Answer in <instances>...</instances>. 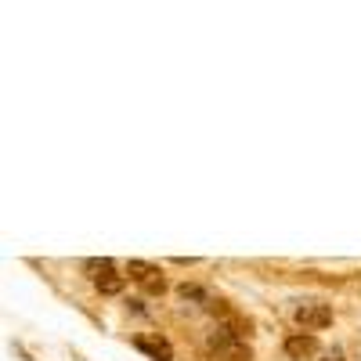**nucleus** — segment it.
<instances>
[{
	"label": "nucleus",
	"mask_w": 361,
	"mask_h": 361,
	"mask_svg": "<svg viewBox=\"0 0 361 361\" xmlns=\"http://www.w3.org/2000/svg\"><path fill=\"white\" fill-rule=\"evenodd\" d=\"M206 347H210V354H217L221 361H249V358H253V354H249V343L242 336L228 333V329H221V325L210 333Z\"/></svg>",
	"instance_id": "f257e3e1"
},
{
	"label": "nucleus",
	"mask_w": 361,
	"mask_h": 361,
	"mask_svg": "<svg viewBox=\"0 0 361 361\" xmlns=\"http://www.w3.org/2000/svg\"><path fill=\"white\" fill-rule=\"evenodd\" d=\"M293 318H296V325H300L304 333H318V329L333 325V311H329L325 304H300Z\"/></svg>",
	"instance_id": "f03ea898"
},
{
	"label": "nucleus",
	"mask_w": 361,
	"mask_h": 361,
	"mask_svg": "<svg viewBox=\"0 0 361 361\" xmlns=\"http://www.w3.org/2000/svg\"><path fill=\"white\" fill-rule=\"evenodd\" d=\"M127 275L134 278V282H141L148 293H163L166 289V278H163V271L155 268V264H145V260H130L127 264Z\"/></svg>",
	"instance_id": "7ed1b4c3"
},
{
	"label": "nucleus",
	"mask_w": 361,
	"mask_h": 361,
	"mask_svg": "<svg viewBox=\"0 0 361 361\" xmlns=\"http://www.w3.org/2000/svg\"><path fill=\"white\" fill-rule=\"evenodd\" d=\"M213 315H217V325L228 329V333H235V336H242V340L249 336V329H253V325H249V318H242L239 311L228 307V304H221V300L213 304Z\"/></svg>",
	"instance_id": "20e7f679"
},
{
	"label": "nucleus",
	"mask_w": 361,
	"mask_h": 361,
	"mask_svg": "<svg viewBox=\"0 0 361 361\" xmlns=\"http://www.w3.org/2000/svg\"><path fill=\"white\" fill-rule=\"evenodd\" d=\"M315 351H318V336L315 333H296V336L286 340V358L289 361H304V358H311Z\"/></svg>",
	"instance_id": "39448f33"
},
{
	"label": "nucleus",
	"mask_w": 361,
	"mask_h": 361,
	"mask_svg": "<svg viewBox=\"0 0 361 361\" xmlns=\"http://www.w3.org/2000/svg\"><path fill=\"white\" fill-rule=\"evenodd\" d=\"M134 347L152 354L155 361H170V358H174V351H170V343L163 336H134Z\"/></svg>",
	"instance_id": "423d86ee"
},
{
	"label": "nucleus",
	"mask_w": 361,
	"mask_h": 361,
	"mask_svg": "<svg viewBox=\"0 0 361 361\" xmlns=\"http://www.w3.org/2000/svg\"><path fill=\"white\" fill-rule=\"evenodd\" d=\"M94 289H98V293H108V296H116V293L123 289V275H116V268H113V271L94 275Z\"/></svg>",
	"instance_id": "0eeeda50"
},
{
	"label": "nucleus",
	"mask_w": 361,
	"mask_h": 361,
	"mask_svg": "<svg viewBox=\"0 0 361 361\" xmlns=\"http://www.w3.org/2000/svg\"><path fill=\"white\" fill-rule=\"evenodd\" d=\"M181 300H199V304H213V300H210V293H206V289H199V286H181Z\"/></svg>",
	"instance_id": "6e6552de"
},
{
	"label": "nucleus",
	"mask_w": 361,
	"mask_h": 361,
	"mask_svg": "<svg viewBox=\"0 0 361 361\" xmlns=\"http://www.w3.org/2000/svg\"><path fill=\"white\" fill-rule=\"evenodd\" d=\"M87 271H113V260H87Z\"/></svg>",
	"instance_id": "1a4fd4ad"
},
{
	"label": "nucleus",
	"mask_w": 361,
	"mask_h": 361,
	"mask_svg": "<svg viewBox=\"0 0 361 361\" xmlns=\"http://www.w3.org/2000/svg\"><path fill=\"white\" fill-rule=\"evenodd\" d=\"M325 361H343V358H325Z\"/></svg>",
	"instance_id": "9d476101"
}]
</instances>
